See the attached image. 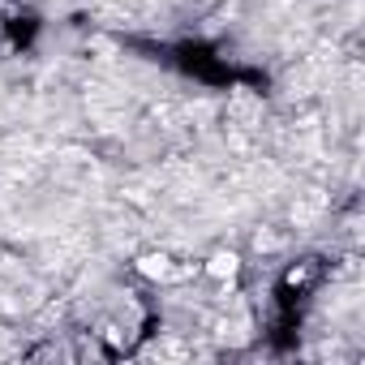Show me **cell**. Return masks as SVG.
<instances>
[{
    "label": "cell",
    "instance_id": "obj_1",
    "mask_svg": "<svg viewBox=\"0 0 365 365\" xmlns=\"http://www.w3.org/2000/svg\"><path fill=\"white\" fill-rule=\"evenodd\" d=\"M39 305V288L34 284H13V288H0V310L5 314H26V310H34Z\"/></svg>",
    "mask_w": 365,
    "mask_h": 365
},
{
    "label": "cell",
    "instance_id": "obj_2",
    "mask_svg": "<svg viewBox=\"0 0 365 365\" xmlns=\"http://www.w3.org/2000/svg\"><path fill=\"white\" fill-rule=\"evenodd\" d=\"M322 210H326V194H322V189H305V194H297V202H293V224L310 228Z\"/></svg>",
    "mask_w": 365,
    "mask_h": 365
},
{
    "label": "cell",
    "instance_id": "obj_3",
    "mask_svg": "<svg viewBox=\"0 0 365 365\" xmlns=\"http://www.w3.org/2000/svg\"><path fill=\"white\" fill-rule=\"evenodd\" d=\"M150 117H155L159 129H181V125H185V108L172 103V99H159L155 108H150Z\"/></svg>",
    "mask_w": 365,
    "mask_h": 365
},
{
    "label": "cell",
    "instance_id": "obj_4",
    "mask_svg": "<svg viewBox=\"0 0 365 365\" xmlns=\"http://www.w3.org/2000/svg\"><path fill=\"white\" fill-rule=\"evenodd\" d=\"M215 335H219L224 344H245V339H249V322H245L241 310H237V318H224V322L215 326Z\"/></svg>",
    "mask_w": 365,
    "mask_h": 365
},
{
    "label": "cell",
    "instance_id": "obj_5",
    "mask_svg": "<svg viewBox=\"0 0 365 365\" xmlns=\"http://www.w3.org/2000/svg\"><path fill=\"white\" fill-rule=\"evenodd\" d=\"M138 271L146 279H168L172 275V262H168V254H142L138 258Z\"/></svg>",
    "mask_w": 365,
    "mask_h": 365
},
{
    "label": "cell",
    "instance_id": "obj_6",
    "mask_svg": "<svg viewBox=\"0 0 365 365\" xmlns=\"http://www.w3.org/2000/svg\"><path fill=\"white\" fill-rule=\"evenodd\" d=\"M121 198H125V202H133V206H155V202H159V198H155V189L142 185V181H129V185L121 189Z\"/></svg>",
    "mask_w": 365,
    "mask_h": 365
},
{
    "label": "cell",
    "instance_id": "obj_7",
    "mask_svg": "<svg viewBox=\"0 0 365 365\" xmlns=\"http://www.w3.org/2000/svg\"><path fill=\"white\" fill-rule=\"evenodd\" d=\"M206 271L215 275V279H233L237 275V254H215V258L206 262Z\"/></svg>",
    "mask_w": 365,
    "mask_h": 365
},
{
    "label": "cell",
    "instance_id": "obj_8",
    "mask_svg": "<svg viewBox=\"0 0 365 365\" xmlns=\"http://www.w3.org/2000/svg\"><path fill=\"white\" fill-rule=\"evenodd\" d=\"M254 249L258 254H275V249H284V237L271 233V228H262V233H254Z\"/></svg>",
    "mask_w": 365,
    "mask_h": 365
},
{
    "label": "cell",
    "instance_id": "obj_9",
    "mask_svg": "<svg viewBox=\"0 0 365 365\" xmlns=\"http://www.w3.org/2000/svg\"><path fill=\"white\" fill-rule=\"evenodd\" d=\"M150 353H155V357H168V361H181V357H189V344H181V339H164V344H155Z\"/></svg>",
    "mask_w": 365,
    "mask_h": 365
},
{
    "label": "cell",
    "instance_id": "obj_10",
    "mask_svg": "<svg viewBox=\"0 0 365 365\" xmlns=\"http://www.w3.org/2000/svg\"><path fill=\"white\" fill-rule=\"evenodd\" d=\"M310 39H314L310 26H288L284 30V48H310Z\"/></svg>",
    "mask_w": 365,
    "mask_h": 365
},
{
    "label": "cell",
    "instance_id": "obj_11",
    "mask_svg": "<svg viewBox=\"0 0 365 365\" xmlns=\"http://www.w3.org/2000/svg\"><path fill=\"white\" fill-rule=\"evenodd\" d=\"M305 5V0H271V13H279V17H288V13H297Z\"/></svg>",
    "mask_w": 365,
    "mask_h": 365
},
{
    "label": "cell",
    "instance_id": "obj_12",
    "mask_svg": "<svg viewBox=\"0 0 365 365\" xmlns=\"http://www.w3.org/2000/svg\"><path fill=\"white\" fill-rule=\"evenodd\" d=\"M357 275H361L357 258H344V266H339V279H357Z\"/></svg>",
    "mask_w": 365,
    "mask_h": 365
},
{
    "label": "cell",
    "instance_id": "obj_13",
    "mask_svg": "<svg viewBox=\"0 0 365 365\" xmlns=\"http://www.w3.org/2000/svg\"><path fill=\"white\" fill-rule=\"evenodd\" d=\"M108 331V344H125V335H121V326H103Z\"/></svg>",
    "mask_w": 365,
    "mask_h": 365
},
{
    "label": "cell",
    "instance_id": "obj_14",
    "mask_svg": "<svg viewBox=\"0 0 365 365\" xmlns=\"http://www.w3.org/2000/svg\"><path fill=\"white\" fill-rule=\"evenodd\" d=\"M5 344H9V335H5V331H0V353H5Z\"/></svg>",
    "mask_w": 365,
    "mask_h": 365
}]
</instances>
